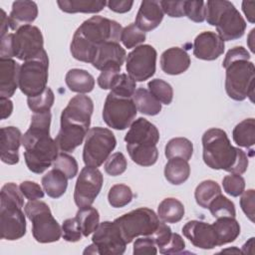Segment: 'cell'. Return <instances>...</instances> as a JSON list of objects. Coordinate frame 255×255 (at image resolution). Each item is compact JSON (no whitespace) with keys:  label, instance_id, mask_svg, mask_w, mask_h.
<instances>
[{"label":"cell","instance_id":"1","mask_svg":"<svg viewBox=\"0 0 255 255\" xmlns=\"http://www.w3.org/2000/svg\"><path fill=\"white\" fill-rule=\"evenodd\" d=\"M50 111L34 113L28 130L22 135V145L25 148L24 158L28 169L34 173H43L59 154L56 140L50 136Z\"/></svg>","mask_w":255,"mask_h":255},{"label":"cell","instance_id":"2","mask_svg":"<svg viewBox=\"0 0 255 255\" xmlns=\"http://www.w3.org/2000/svg\"><path fill=\"white\" fill-rule=\"evenodd\" d=\"M123 27L117 21L93 16L84 21L73 35L70 45L72 56L81 62L93 63L98 48L108 42L121 40Z\"/></svg>","mask_w":255,"mask_h":255},{"label":"cell","instance_id":"3","mask_svg":"<svg viewBox=\"0 0 255 255\" xmlns=\"http://www.w3.org/2000/svg\"><path fill=\"white\" fill-rule=\"evenodd\" d=\"M94 104L90 97H73L61 114V128L55 138L63 152L74 151L84 140L89 131Z\"/></svg>","mask_w":255,"mask_h":255},{"label":"cell","instance_id":"4","mask_svg":"<svg viewBox=\"0 0 255 255\" xmlns=\"http://www.w3.org/2000/svg\"><path fill=\"white\" fill-rule=\"evenodd\" d=\"M202 147L203 161L212 169L242 174L248 167L247 154L233 146L227 133L221 128L207 129L202 135Z\"/></svg>","mask_w":255,"mask_h":255},{"label":"cell","instance_id":"5","mask_svg":"<svg viewBox=\"0 0 255 255\" xmlns=\"http://www.w3.org/2000/svg\"><path fill=\"white\" fill-rule=\"evenodd\" d=\"M158 140L157 128L144 118L133 121L125 136L127 150L130 158L141 166H151L156 162L158 158L156 143Z\"/></svg>","mask_w":255,"mask_h":255},{"label":"cell","instance_id":"6","mask_svg":"<svg viewBox=\"0 0 255 255\" xmlns=\"http://www.w3.org/2000/svg\"><path fill=\"white\" fill-rule=\"evenodd\" d=\"M23 193L13 182L4 184L0 192V233L1 238L17 240L26 233V218Z\"/></svg>","mask_w":255,"mask_h":255},{"label":"cell","instance_id":"7","mask_svg":"<svg viewBox=\"0 0 255 255\" xmlns=\"http://www.w3.org/2000/svg\"><path fill=\"white\" fill-rule=\"evenodd\" d=\"M205 20L215 26L218 36L223 41L241 38L246 30V22L235 6L227 0H210L205 2Z\"/></svg>","mask_w":255,"mask_h":255},{"label":"cell","instance_id":"8","mask_svg":"<svg viewBox=\"0 0 255 255\" xmlns=\"http://www.w3.org/2000/svg\"><path fill=\"white\" fill-rule=\"evenodd\" d=\"M28 219L32 222V234L37 242L51 243L62 236V227L52 215L48 204L41 200H29L24 207Z\"/></svg>","mask_w":255,"mask_h":255},{"label":"cell","instance_id":"9","mask_svg":"<svg viewBox=\"0 0 255 255\" xmlns=\"http://www.w3.org/2000/svg\"><path fill=\"white\" fill-rule=\"evenodd\" d=\"M225 91L234 101H244L249 98L253 102L255 68L248 60H237L224 67Z\"/></svg>","mask_w":255,"mask_h":255},{"label":"cell","instance_id":"10","mask_svg":"<svg viewBox=\"0 0 255 255\" xmlns=\"http://www.w3.org/2000/svg\"><path fill=\"white\" fill-rule=\"evenodd\" d=\"M114 222L128 244L137 236L152 235L160 221L153 210L147 207H140L116 218Z\"/></svg>","mask_w":255,"mask_h":255},{"label":"cell","instance_id":"11","mask_svg":"<svg viewBox=\"0 0 255 255\" xmlns=\"http://www.w3.org/2000/svg\"><path fill=\"white\" fill-rule=\"evenodd\" d=\"M49 71V58L44 50L39 56L32 60L25 61L20 66L19 89L30 97L42 94L47 88Z\"/></svg>","mask_w":255,"mask_h":255},{"label":"cell","instance_id":"12","mask_svg":"<svg viewBox=\"0 0 255 255\" xmlns=\"http://www.w3.org/2000/svg\"><path fill=\"white\" fill-rule=\"evenodd\" d=\"M117 145V139L112 130L102 127L89 129L83 149V160L86 166L98 168L110 156Z\"/></svg>","mask_w":255,"mask_h":255},{"label":"cell","instance_id":"13","mask_svg":"<svg viewBox=\"0 0 255 255\" xmlns=\"http://www.w3.org/2000/svg\"><path fill=\"white\" fill-rule=\"evenodd\" d=\"M136 111L132 98L119 97L110 92L104 104L103 119L108 127L124 130L133 123Z\"/></svg>","mask_w":255,"mask_h":255},{"label":"cell","instance_id":"14","mask_svg":"<svg viewBox=\"0 0 255 255\" xmlns=\"http://www.w3.org/2000/svg\"><path fill=\"white\" fill-rule=\"evenodd\" d=\"M156 50L150 45L135 47L127 58L128 75L135 82H143L151 78L156 68Z\"/></svg>","mask_w":255,"mask_h":255},{"label":"cell","instance_id":"15","mask_svg":"<svg viewBox=\"0 0 255 255\" xmlns=\"http://www.w3.org/2000/svg\"><path fill=\"white\" fill-rule=\"evenodd\" d=\"M44 51V39L41 30L33 25L21 27L14 33L13 53L14 57L21 61L36 58Z\"/></svg>","mask_w":255,"mask_h":255},{"label":"cell","instance_id":"16","mask_svg":"<svg viewBox=\"0 0 255 255\" xmlns=\"http://www.w3.org/2000/svg\"><path fill=\"white\" fill-rule=\"evenodd\" d=\"M104 182L102 172L95 167L85 166L76 181L74 200L80 207L91 206L99 195Z\"/></svg>","mask_w":255,"mask_h":255},{"label":"cell","instance_id":"17","mask_svg":"<svg viewBox=\"0 0 255 255\" xmlns=\"http://www.w3.org/2000/svg\"><path fill=\"white\" fill-rule=\"evenodd\" d=\"M92 241L96 245L98 254L102 255H122L127 247V242L114 221L100 223L94 232Z\"/></svg>","mask_w":255,"mask_h":255},{"label":"cell","instance_id":"18","mask_svg":"<svg viewBox=\"0 0 255 255\" xmlns=\"http://www.w3.org/2000/svg\"><path fill=\"white\" fill-rule=\"evenodd\" d=\"M182 233L197 248L206 250L217 246V237L212 224L191 220L182 227Z\"/></svg>","mask_w":255,"mask_h":255},{"label":"cell","instance_id":"19","mask_svg":"<svg viewBox=\"0 0 255 255\" xmlns=\"http://www.w3.org/2000/svg\"><path fill=\"white\" fill-rule=\"evenodd\" d=\"M224 41L215 32L205 31L197 35L193 42V55L200 60L213 61L224 52Z\"/></svg>","mask_w":255,"mask_h":255},{"label":"cell","instance_id":"20","mask_svg":"<svg viewBox=\"0 0 255 255\" xmlns=\"http://www.w3.org/2000/svg\"><path fill=\"white\" fill-rule=\"evenodd\" d=\"M126 50L118 42H108L98 48L92 65L100 71L111 68L121 69L126 60Z\"/></svg>","mask_w":255,"mask_h":255},{"label":"cell","instance_id":"21","mask_svg":"<svg viewBox=\"0 0 255 255\" xmlns=\"http://www.w3.org/2000/svg\"><path fill=\"white\" fill-rule=\"evenodd\" d=\"M22 144V134L16 127H5L1 128V160L6 164L19 162V147Z\"/></svg>","mask_w":255,"mask_h":255},{"label":"cell","instance_id":"22","mask_svg":"<svg viewBox=\"0 0 255 255\" xmlns=\"http://www.w3.org/2000/svg\"><path fill=\"white\" fill-rule=\"evenodd\" d=\"M159 1H142L135 17V25L143 32L155 29L163 19Z\"/></svg>","mask_w":255,"mask_h":255},{"label":"cell","instance_id":"23","mask_svg":"<svg viewBox=\"0 0 255 255\" xmlns=\"http://www.w3.org/2000/svg\"><path fill=\"white\" fill-rule=\"evenodd\" d=\"M19 64L13 59H0V98H11L19 88Z\"/></svg>","mask_w":255,"mask_h":255},{"label":"cell","instance_id":"24","mask_svg":"<svg viewBox=\"0 0 255 255\" xmlns=\"http://www.w3.org/2000/svg\"><path fill=\"white\" fill-rule=\"evenodd\" d=\"M190 66V57L185 50L172 47L165 50L160 56V68L167 75H179Z\"/></svg>","mask_w":255,"mask_h":255},{"label":"cell","instance_id":"25","mask_svg":"<svg viewBox=\"0 0 255 255\" xmlns=\"http://www.w3.org/2000/svg\"><path fill=\"white\" fill-rule=\"evenodd\" d=\"M38 16V6L34 1H15L9 15L10 28L17 31L23 26L31 25Z\"/></svg>","mask_w":255,"mask_h":255},{"label":"cell","instance_id":"26","mask_svg":"<svg viewBox=\"0 0 255 255\" xmlns=\"http://www.w3.org/2000/svg\"><path fill=\"white\" fill-rule=\"evenodd\" d=\"M65 82L70 91L84 95L93 91L95 87L94 77L82 69H71L65 77Z\"/></svg>","mask_w":255,"mask_h":255},{"label":"cell","instance_id":"27","mask_svg":"<svg viewBox=\"0 0 255 255\" xmlns=\"http://www.w3.org/2000/svg\"><path fill=\"white\" fill-rule=\"evenodd\" d=\"M216 237L217 246L233 242L240 234V225L235 217H221L212 224Z\"/></svg>","mask_w":255,"mask_h":255},{"label":"cell","instance_id":"28","mask_svg":"<svg viewBox=\"0 0 255 255\" xmlns=\"http://www.w3.org/2000/svg\"><path fill=\"white\" fill-rule=\"evenodd\" d=\"M41 183L48 196L59 198L67 190L68 178L61 170L53 168L42 177Z\"/></svg>","mask_w":255,"mask_h":255},{"label":"cell","instance_id":"29","mask_svg":"<svg viewBox=\"0 0 255 255\" xmlns=\"http://www.w3.org/2000/svg\"><path fill=\"white\" fill-rule=\"evenodd\" d=\"M190 175V166L188 161L180 158H169L164 166V176L166 180L174 185H179L185 182Z\"/></svg>","mask_w":255,"mask_h":255},{"label":"cell","instance_id":"30","mask_svg":"<svg viewBox=\"0 0 255 255\" xmlns=\"http://www.w3.org/2000/svg\"><path fill=\"white\" fill-rule=\"evenodd\" d=\"M59 8L66 13H98L107 5L100 0H58Z\"/></svg>","mask_w":255,"mask_h":255},{"label":"cell","instance_id":"31","mask_svg":"<svg viewBox=\"0 0 255 255\" xmlns=\"http://www.w3.org/2000/svg\"><path fill=\"white\" fill-rule=\"evenodd\" d=\"M184 212L183 204L173 197L164 198L157 208L158 218L165 223L179 222L182 219Z\"/></svg>","mask_w":255,"mask_h":255},{"label":"cell","instance_id":"32","mask_svg":"<svg viewBox=\"0 0 255 255\" xmlns=\"http://www.w3.org/2000/svg\"><path fill=\"white\" fill-rule=\"evenodd\" d=\"M132 101L136 110L143 115L156 116L161 111V104L146 89L138 88L135 90Z\"/></svg>","mask_w":255,"mask_h":255},{"label":"cell","instance_id":"33","mask_svg":"<svg viewBox=\"0 0 255 255\" xmlns=\"http://www.w3.org/2000/svg\"><path fill=\"white\" fill-rule=\"evenodd\" d=\"M234 142L242 147L249 148L255 143V121L253 118L245 119L235 126L232 131Z\"/></svg>","mask_w":255,"mask_h":255},{"label":"cell","instance_id":"34","mask_svg":"<svg viewBox=\"0 0 255 255\" xmlns=\"http://www.w3.org/2000/svg\"><path fill=\"white\" fill-rule=\"evenodd\" d=\"M76 218L79 222L83 236L85 237L94 233L100 224L99 211L92 206L80 207L77 211Z\"/></svg>","mask_w":255,"mask_h":255},{"label":"cell","instance_id":"35","mask_svg":"<svg viewBox=\"0 0 255 255\" xmlns=\"http://www.w3.org/2000/svg\"><path fill=\"white\" fill-rule=\"evenodd\" d=\"M219 194H221L219 184L211 179L200 182L194 191L195 201L202 208H208L211 201Z\"/></svg>","mask_w":255,"mask_h":255},{"label":"cell","instance_id":"36","mask_svg":"<svg viewBox=\"0 0 255 255\" xmlns=\"http://www.w3.org/2000/svg\"><path fill=\"white\" fill-rule=\"evenodd\" d=\"M164 153L168 159L180 157L188 161L193 154V144L185 137H174L166 143Z\"/></svg>","mask_w":255,"mask_h":255},{"label":"cell","instance_id":"37","mask_svg":"<svg viewBox=\"0 0 255 255\" xmlns=\"http://www.w3.org/2000/svg\"><path fill=\"white\" fill-rule=\"evenodd\" d=\"M133 194L129 186L126 184H115L108 193V201L112 207L120 208L128 205L132 200Z\"/></svg>","mask_w":255,"mask_h":255},{"label":"cell","instance_id":"38","mask_svg":"<svg viewBox=\"0 0 255 255\" xmlns=\"http://www.w3.org/2000/svg\"><path fill=\"white\" fill-rule=\"evenodd\" d=\"M208 209L213 217L221 218V217H235L236 210L234 203L228 199L226 196L219 194L217 195L209 204Z\"/></svg>","mask_w":255,"mask_h":255},{"label":"cell","instance_id":"39","mask_svg":"<svg viewBox=\"0 0 255 255\" xmlns=\"http://www.w3.org/2000/svg\"><path fill=\"white\" fill-rule=\"evenodd\" d=\"M150 94L160 103L169 105L173 99V89L165 81L160 79H153L147 84Z\"/></svg>","mask_w":255,"mask_h":255},{"label":"cell","instance_id":"40","mask_svg":"<svg viewBox=\"0 0 255 255\" xmlns=\"http://www.w3.org/2000/svg\"><path fill=\"white\" fill-rule=\"evenodd\" d=\"M54 93L49 87H47L42 94L36 97L27 98L28 107L33 113H44L50 111L54 104Z\"/></svg>","mask_w":255,"mask_h":255},{"label":"cell","instance_id":"41","mask_svg":"<svg viewBox=\"0 0 255 255\" xmlns=\"http://www.w3.org/2000/svg\"><path fill=\"white\" fill-rule=\"evenodd\" d=\"M145 32L141 31L135 24H129L123 28L121 34V41L128 49L136 47L145 41Z\"/></svg>","mask_w":255,"mask_h":255},{"label":"cell","instance_id":"42","mask_svg":"<svg viewBox=\"0 0 255 255\" xmlns=\"http://www.w3.org/2000/svg\"><path fill=\"white\" fill-rule=\"evenodd\" d=\"M136 88V82L129 77L128 74H120L113 88L111 89V93L123 97V98H132Z\"/></svg>","mask_w":255,"mask_h":255},{"label":"cell","instance_id":"43","mask_svg":"<svg viewBox=\"0 0 255 255\" xmlns=\"http://www.w3.org/2000/svg\"><path fill=\"white\" fill-rule=\"evenodd\" d=\"M53 168L61 170L68 179H72L78 173V162L72 155L66 152H60L53 162Z\"/></svg>","mask_w":255,"mask_h":255},{"label":"cell","instance_id":"44","mask_svg":"<svg viewBox=\"0 0 255 255\" xmlns=\"http://www.w3.org/2000/svg\"><path fill=\"white\" fill-rule=\"evenodd\" d=\"M222 186L227 194L233 197H237L241 195L245 189V180L241 174L231 173L223 177Z\"/></svg>","mask_w":255,"mask_h":255},{"label":"cell","instance_id":"45","mask_svg":"<svg viewBox=\"0 0 255 255\" xmlns=\"http://www.w3.org/2000/svg\"><path fill=\"white\" fill-rule=\"evenodd\" d=\"M128 162L126 156L122 152H115L108 157L105 163V170L109 175L118 176L127 169Z\"/></svg>","mask_w":255,"mask_h":255},{"label":"cell","instance_id":"46","mask_svg":"<svg viewBox=\"0 0 255 255\" xmlns=\"http://www.w3.org/2000/svg\"><path fill=\"white\" fill-rule=\"evenodd\" d=\"M185 16L195 22L201 23L205 20L206 15V7L204 1H185L184 5Z\"/></svg>","mask_w":255,"mask_h":255},{"label":"cell","instance_id":"47","mask_svg":"<svg viewBox=\"0 0 255 255\" xmlns=\"http://www.w3.org/2000/svg\"><path fill=\"white\" fill-rule=\"evenodd\" d=\"M63 238L68 242H77L82 239V231L79 225V222L76 218H68L64 220L62 224Z\"/></svg>","mask_w":255,"mask_h":255},{"label":"cell","instance_id":"48","mask_svg":"<svg viewBox=\"0 0 255 255\" xmlns=\"http://www.w3.org/2000/svg\"><path fill=\"white\" fill-rule=\"evenodd\" d=\"M134 255H155L157 254L156 244L151 236H143L133 242Z\"/></svg>","mask_w":255,"mask_h":255},{"label":"cell","instance_id":"49","mask_svg":"<svg viewBox=\"0 0 255 255\" xmlns=\"http://www.w3.org/2000/svg\"><path fill=\"white\" fill-rule=\"evenodd\" d=\"M240 206L245 215L254 222V206H255V191L254 189H248L243 191L240 198Z\"/></svg>","mask_w":255,"mask_h":255},{"label":"cell","instance_id":"50","mask_svg":"<svg viewBox=\"0 0 255 255\" xmlns=\"http://www.w3.org/2000/svg\"><path fill=\"white\" fill-rule=\"evenodd\" d=\"M19 188L28 200H38L44 197V190L38 183L34 181H23L20 183Z\"/></svg>","mask_w":255,"mask_h":255},{"label":"cell","instance_id":"51","mask_svg":"<svg viewBox=\"0 0 255 255\" xmlns=\"http://www.w3.org/2000/svg\"><path fill=\"white\" fill-rule=\"evenodd\" d=\"M150 236L153 238V240L156 244V247H158L159 250H161L169 242V240L172 236V232H171L170 227L167 224H165V222L161 221V222H159L157 229Z\"/></svg>","mask_w":255,"mask_h":255},{"label":"cell","instance_id":"52","mask_svg":"<svg viewBox=\"0 0 255 255\" xmlns=\"http://www.w3.org/2000/svg\"><path fill=\"white\" fill-rule=\"evenodd\" d=\"M121 69H107L102 71L98 77V85L103 90H111L116 83L119 75L121 74Z\"/></svg>","mask_w":255,"mask_h":255},{"label":"cell","instance_id":"53","mask_svg":"<svg viewBox=\"0 0 255 255\" xmlns=\"http://www.w3.org/2000/svg\"><path fill=\"white\" fill-rule=\"evenodd\" d=\"M163 13L172 18H180L185 16V1H159Z\"/></svg>","mask_w":255,"mask_h":255},{"label":"cell","instance_id":"54","mask_svg":"<svg viewBox=\"0 0 255 255\" xmlns=\"http://www.w3.org/2000/svg\"><path fill=\"white\" fill-rule=\"evenodd\" d=\"M185 248V242L177 233H172L169 242L159 252L161 254H177Z\"/></svg>","mask_w":255,"mask_h":255},{"label":"cell","instance_id":"55","mask_svg":"<svg viewBox=\"0 0 255 255\" xmlns=\"http://www.w3.org/2000/svg\"><path fill=\"white\" fill-rule=\"evenodd\" d=\"M249 59H250V54L245 48H243L241 46L240 47H234L226 53L225 58L223 60L222 67L224 68L229 63L237 61V60H248L249 61Z\"/></svg>","mask_w":255,"mask_h":255},{"label":"cell","instance_id":"56","mask_svg":"<svg viewBox=\"0 0 255 255\" xmlns=\"http://www.w3.org/2000/svg\"><path fill=\"white\" fill-rule=\"evenodd\" d=\"M13 37H14L13 33H10L1 37L0 59H12V57H14Z\"/></svg>","mask_w":255,"mask_h":255},{"label":"cell","instance_id":"57","mask_svg":"<svg viewBox=\"0 0 255 255\" xmlns=\"http://www.w3.org/2000/svg\"><path fill=\"white\" fill-rule=\"evenodd\" d=\"M108 7L110 8V10L116 12V13H126L128 12L132 5H133V1H129V0H111L109 2H107Z\"/></svg>","mask_w":255,"mask_h":255},{"label":"cell","instance_id":"58","mask_svg":"<svg viewBox=\"0 0 255 255\" xmlns=\"http://www.w3.org/2000/svg\"><path fill=\"white\" fill-rule=\"evenodd\" d=\"M242 10L250 23L255 22V2L254 1H243Z\"/></svg>","mask_w":255,"mask_h":255},{"label":"cell","instance_id":"59","mask_svg":"<svg viewBox=\"0 0 255 255\" xmlns=\"http://www.w3.org/2000/svg\"><path fill=\"white\" fill-rule=\"evenodd\" d=\"M1 104V120L9 118L13 112V103L6 98H0Z\"/></svg>","mask_w":255,"mask_h":255},{"label":"cell","instance_id":"60","mask_svg":"<svg viewBox=\"0 0 255 255\" xmlns=\"http://www.w3.org/2000/svg\"><path fill=\"white\" fill-rule=\"evenodd\" d=\"M1 16H0V30H1V37L7 35L8 33V28L10 27L9 24V17L6 15L5 11L3 9H0Z\"/></svg>","mask_w":255,"mask_h":255},{"label":"cell","instance_id":"61","mask_svg":"<svg viewBox=\"0 0 255 255\" xmlns=\"http://www.w3.org/2000/svg\"><path fill=\"white\" fill-rule=\"evenodd\" d=\"M254 29H252L251 30V32H250V34H249V36H248V40H247V44H248V46H249V48H250V50H251V52L252 53H254V45H253V40H254Z\"/></svg>","mask_w":255,"mask_h":255},{"label":"cell","instance_id":"62","mask_svg":"<svg viewBox=\"0 0 255 255\" xmlns=\"http://www.w3.org/2000/svg\"><path fill=\"white\" fill-rule=\"evenodd\" d=\"M222 252H236V253H239L241 251L238 250V249H235V247H233V249H226V250H223Z\"/></svg>","mask_w":255,"mask_h":255}]
</instances>
